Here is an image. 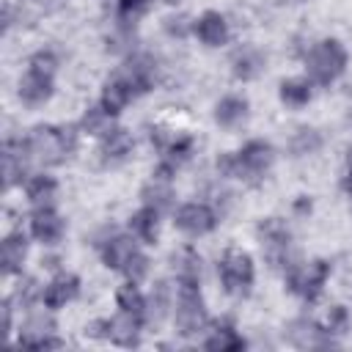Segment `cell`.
<instances>
[{
  "instance_id": "18",
  "label": "cell",
  "mask_w": 352,
  "mask_h": 352,
  "mask_svg": "<svg viewBox=\"0 0 352 352\" xmlns=\"http://www.w3.org/2000/svg\"><path fill=\"white\" fill-rule=\"evenodd\" d=\"M129 151H132V135L126 132V129H121V126H113L104 138H102V160L104 162H121V160H126L129 157Z\"/></svg>"
},
{
  "instance_id": "13",
  "label": "cell",
  "mask_w": 352,
  "mask_h": 352,
  "mask_svg": "<svg viewBox=\"0 0 352 352\" xmlns=\"http://www.w3.org/2000/svg\"><path fill=\"white\" fill-rule=\"evenodd\" d=\"M140 322H143V319H138V316L121 311L118 316L104 319V322H99V324H102V330H104V338H110L113 344H118V346H135L138 338H140Z\"/></svg>"
},
{
  "instance_id": "25",
  "label": "cell",
  "mask_w": 352,
  "mask_h": 352,
  "mask_svg": "<svg viewBox=\"0 0 352 352\" xmlns=\"http://www.w3.org/2000/svg\"><path fill=\"white\" fill-rule=\"evenodd\" d=\"M311 96H314L311 80L292 77V80H283V82H280V102L289 104V107H302V104L311 102Z\"/></svg>"
},
{
  "instance_id": "31",
  "label": "cell",
  "mask_w": 352,
  "mask_h": 352,
  "mask_svg": "<svg viewBox=\"0 0 352 352\" xmlns=\"http://www.w3.org/2000/svg\"><path fill=\"white\" fill-rule=\"evenodd\" d=\"M146 272H148V258H146L143 253H138V256L129 261V267L124 270V275H126L129 280H135V283H140V280L146 278Z\"/></svg>"
},
{
  "instance_id": "33",
  "label": "cell",
  "mask_w": 352,
  "mask_h": 352,
  "mask_svg": "<svg viewBox=\"0 0 352 352\" xmlns=\"http://www.w3.org/2000/svg\"><path fill=\"white\" fill-rule=\"evenodd\" d=\"M344 190L352 195V165H349V170H346V176H344Z\"/></svg>"
},
{
  "instance_id": "11",
  "label": "cell",
  "mask_w": 352,
  "mask_h": 352,
  "mask_svg": "<svg viewBox=\"0 0 352 352\" xmlns=\"http://www.w3.org/2000/svg\"><path fill=\"white\" fill-rule=\"evenodd\" d=\"M63 231H66V223H63V217H60L52 206L33 209V214H30V234H33L38 242L55 245V242H60Z\"/></svg>"
},
{
  "instance_id": "15",
  "label": "cell",
  "mask_w": 352,
  "mask_h": 352,
  "mask_svg": "<svg viewBox=\"0 0 352 352\" xmlns=\"http://www.w3.org/2000/svg\"><path fill=\"white\" fill-rule=\"evenodd\" d=\"M195 36L206 44V47H220L228 41V22L220 11H204L195 19Z\"/></svg>"
},
{
  "instance_id": "14",
  "label": "cell",
  "mask_w": 352,
  "mask_h": 352,
  "mask_svg": "<svg viewBox=\"0 0 352 352\" xmlns=\"http://www.w3.org/2000/svg\"><path fill=\"white\" fill-rule=\"evenodd\" d=\"M138 253H140V250H138V242H135L132 236L118 234V236H113V239L104 242L102 258H104V267H107V270H118V272H124V270L129 267V261H132Z\"/></svg>"
},
{
  "instance_id": "32",
  "label": "cell",
  "mask_w": 352,
  "mask_h": 352,
  "mask_svg": "<svg viewBox=\"0 0 352 352\" xmlns=\"http://www.w3.org/2000/svg\"><path fill=\"white\" fill-rule=\"evenodd\" d=\"M151 3H154V0H118V14L126 16V19H129V16L135 19V16H140L143 11H148Z\"/></svg>"
},
{
  "instance_id": "8",
  "label": "cell",
  "mask_w": 352,
  "mask_h": 352,
  "mask_svg": "<svg viewBox=\"0 0 352 352\" xmlns=\"http://www.w3.org/2000/svg\"><path fill=\"white\" fill-rule=\"evenodd\" d=\"M173 223H176L179 231H184L190 236H204V234H209L217 226V214H214L212 206L198 204V201H190V204H184V206L176 209Z\"/></svg>"
},
{
  "instance_id": "29",
  "label": "cell",
  "mask_w": 352,
  "mask_h": 352,
  "mask_svg": "<svg viewBox=\"0 0 352 352\" xmlns=\"http://www.w3.org/2000/svg\"><path fill=\"white\" fill-rule=\"evenodd\" d=\"M292 148H294L297 154H308V151L319 148V135H316L314 129H297V135H294V140H292Z\"/></svg>"
},
{
  "instance_id": "5",
  "label": "cell",
  "mask_w": 352,
  "mask_h": 352,
  "mask_svg": "<svg viewBox=\"0 0 352 352\" xmlns=\"http://www.w3.org/2000/svg\"><path fill=\"white\" fill-rule=\"evenodd\" d=\"M217 272H220L223 289H226L228 294H234V297L248 294L250 286H253V278H256L253 258H250V253L242 250V248H228V250L220 256Z\"/></svg>"
},
{
  "instance_id": "7",
  "label": "cell",
  "mask_w": 352,
  "mask_h": 352,
  "mask_svg": "<svg viewBox=\"0 0 352 352\" xmlns=\"http://www.w3.org/2000/svg\"><path fill=\"white\" fill-rule=\"evenodd\" d=\"M258 236H261V245H264V253L272 264H286V270L294 264L289 258V245H292V236H289V228L283 226V220L278 217H267L261 226H258Z\"/></svg>"
},
{
  "instance_id": "6",
  "label": "cell",
  "mask_w": 352,
  "mask_h": 352,
  "mask_svg": "<svg viewBox=\"0 0 352 352\" xmlns=\"http://www.w3.org/2000/svg\"><path fill=\"white\" fill-rule=\"evenodd\" d=\"M327 275H330V264L316 258V261H308V264H292L286 270V280H289V289L297 292L300 297L305 300H316L327 283Z\"/></svg>"
},
{
  "instance_id": "12",
  "label": "cell",
  "mask_w": 352,
  "mask_h": 352,
  "mask_svg": "<svg viewBox=\"0 0 352 352\" xmlns=\"http://www.w3.org/2000/svg\"><path fill=\"white\" fill-rule=\"evenodd\" d=\"M80 294V278L72 275V272H58L41 292V300L50 311H58L63 308L66 302H72L74 297Z\"/></svg>"
},
{
  "instance_id": "4",
  "label": "cell",
  "mask_w": 352,
  "mask_h": 352,
  "mask_svg": "<svg viewBox=\"0 0 352 352\" xmlns=\"http://www.w3.org/2000/svg\"><path fill=\"white\" fill-rule=\"evenodd\" d=\"M173 322H176L179 336H184V338L198 336L206 327V305H204L198 280H179Z\"/></svg>"
},
{
  "instance_id": "20",
  "label": "cell",
  "mask_w": 352,
  "mask_h": 352,
  "mask_svg": "<svg viewBox=\"0 0 352 352\" xmlns=\"http://www.w3.org/2000/svg\"><path fill=\"white\" fill-rule=\"evenodd\" d=\"M25 256H28V242H25V234L14 231L3 239V272L6 275H14L22 270L25 264Z\"/></svg>"
},
{
  "instance_id": "9",
  "label": "cell",
  "mask_w": 352,
  "mask_h": 352,
  "mask_svg": "<svg viewBox=\"0 0 352 352\" xmlns=\"http://www.w3.org/2000/svg\"><path fill=\"white\" fill-rule=\"evenodd\" d=\"M30 162V151H28V140H16L8 138L3 143V179H6V190L14 184L28 182L25 179V168Z\"/></svg>"
},
{
  "instance_id": "21",
  "label": "cell",
  "mask_w": 352,
  "mask_h": 352,
  "mask_svg": "<svg viewBox=\"0 0 352 352\" xmlns=\"http://www.w3.org/2000/svg\"><path fill=\"white\" fill-rule=\"evenodd\" d=\"M116 302H118V308H121L124 314H132V316H138V319H146V316H148V302H146V297H143V292L138 289L135 280H126L124 286H118Z\"/></svg>"
},
{
  "instance_id": "26",
  "label": "cell",
  "mask_w": 352,
  "mask_h": 352,
  "mask_svg": "<svg viewBox=\"0 0 352 352\" xmlns=\"http://www.w3.org/2000/svg\"><path fill=\"white\" fill-rule=\"evenodd\" d=\"M173 270H176V280H201V258L192 248H182L179 253H173Z\"/></svg>"
},
{
  "instance_id": "3",
  "label": "cell",
  "mask_w": 352,
  "mask_h": 352,
  "mask_svg": "<svg viewBox=\"0 0 352 352\" xmlns=\"http://www.w3.org/2000/svg\"><path fill=\"white\" fill-rule=\"evenodd\" d=\"M346 69V50L336 38H322L311 47L305 58V72L308 80L316 85H330L336 82Z\"/></svg>"
},
{
  "instance_id": "19",
  "label": "cell",
  "mask_w": 352,
  "mask_h": 352,
  "mask_svg": "<svg viewBox=\"0 0 352 352\" xmlns=\"http://www.w3.org/2000/svg\"><path fill=\"white\" fill-rule=\"evenodd\" d=\"M25 192H28V201H30L36 209L52 206V198H55V192H58V182H55L52 176H47V173H36V176H30V179L25 182Z\"/></svg>"
},
{
  "instance_id": "16",
  "label": "cell",
  "mask_w": 352,
  "mask_h": 352,
  "mask_svg": "<svg viewBox=\"0 0 352 352\" xmlns=\"http://www.w3.org/2000/svg\"><path fill=\"white\" fill-rule=\"evenodd\" d=\"M132 96H135V91H132V85L116 72L107 82H104V88H102V107L110 113V116H116V113H121L129 102H132Z\"/></svg>"
},
{
  "instance_id": "22",
  "label": "cell",
  "mask_w": 352,
  "mask_h": 352,
  "mask_svg": "<svg viewBox=\"0 0 352 352\" xmlns=\"http://www.w3.org/2000/svg\"><path fill=\"white\" fill-rule=\"evenodd\" d=\"M248 116V99L242 96H223L214 104V121L220 126H236L239 121H245Z\"/></svg>"
},
{
  "instance_id": "10",
  "label": "cell",
  "mask_w": 352,
  "mask_h": 352,
  "mask_svg": "<svg viewBox=\"0 0 352 352\" xmlns=\"http://www.w3.org/2000/svg\"><path fill=\"white\" fill-rule=\"evenodd\" d=\"M118 74L132 85V91H135V96L138 94H146L148 88H154V80H157V63H154V58L151 55H132L121 69H118Z\"/></svg>"
},
{
  "instance_id": "30",
  "label": "cell",
  "mask_w": 352,
  "mask_h": 352,
  "mask_svg": "<svg viewBox=\"0 0 352 352\" xmlns=\"http://www.w3.org/2000/svg\"><path fill=\"white\" fill-rule=\"evenodd\" d=\"M346 324H349L346 308H344V305H333L330 314H327V333H344Z\"/></svg>"
},
{
  "instance_id": "28",
  "label": "cell",
  "mask_w": 352,
  "mask_h": 352,
  "mask_svg": "<svg viewBox=\"0 0 352 352\" xmlns=\"http://www.w3.org/2000/svg\"><path fill=\"white\" fill-rule=\"evenodd\" d=\"M110 113L99 104V107H91V110H85V116H82V129L88 132V135H96V138H104L110 129H113V124H110Z\"/></svg>"
},
{
  "instance_id": "23",
  "label": "cell",
  "mask_w": 352,
  "mask_h": 352,
  "mask_svg": "<svg viewBox=\"0 0 352 352\" xmlns=\"http://www.w3.org/2000/svg\"><path fill=\"white\" fill-rule=\"evenodd\" d=\"M261 72H264V55H261L258 50L245 47V50H239V52L234 55V74H236L239 80H253V77H258Z\"/></svg>"
},
{
  "instance_id": "27",
  "label": "cell",
  "mask_w": 352,
  "mask_h": 352,
  "mask_svg": "<svg viewBox=\"0 0 352 352\" xmlns=\"http://www.w3.org/2000/svg\"><path fill=\"white\" fill-rule=\"evenodd\" d=\"M170 198H173V190H170V182L168 179H160V176H151V182L143 187V204L146 206H154L157 212L170 206Z\"/></svg>"
},
{
  "instance_id": "17",
  "label": "cell",
  "mask_w": 352,
  "mask_h": 352,
  "mask_svg": "<svg viewBox=\"0 0 352 352\" xmlns=\"http://www.w3.org/2000/svg\"><path fill=\"white\" fill-rule=\"evenodd\" d=\"M129 228L135 234V239L146 242V245H154L157 242V234H160V212L154 206H140L132 217H129Z\"/></svg>"
},
{
  "instance_id": "1",
  "label": "cell",
  "mask_w": 352,
  "mask_h": 352,
  "mask_svg": "<svg viewBox=\"0 0 352 352\" xmlns=\"http://www.w3.org/2000/svg\"><path fill=\"white\" fill-rule=\"evenodd\" d=\"M25 140H28L30 160L38 165H60L77 148L74 126H52V124L36 126Z\"/></svg>"
},
{
  "instance_id": "2",
  "label": "cell",
  "mask_w": 352,
  "mask_h": 352,
  "mask_svg": "<svg viewBox=\"0 0 352 352\" xmlns=\"http://www.w3.org/2000/svg\"><path fill=\"white\" fill-rule=\"evenodd\" d=\"M55 69H58V60L50 50H38L36 55H30L28 72L19 80V99L30 107L44 104L55 91L52 88L55 85Z\"/></svg>"
},
{
  "instance_id": "24",
  "label": "cell",
  "mask_w": 352,
  "mask_h": 352,
  "mask_svg": "<svg viewBox=\"0 0 352 352\" xmlns=\"http://www.w3.org/2000/svg\"><path fill=\"white\" fill-rule=\"evenodd\" d=\"M206 349H214V352H236L245 346V338L231 327V324H217L212 330V336L204 341Z\"/></svg>"
}]
</instances>
